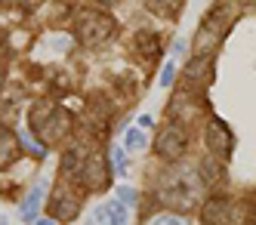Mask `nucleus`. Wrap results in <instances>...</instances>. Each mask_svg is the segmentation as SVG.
<instances>
[{"instance_id":"obj_7","label":"nucleus","mask_w":256,"mask_h":225,"mask_svg":"<svg viewBox=\"0 0 256 225\" xmlns=\"http://www.w3.org/2000/svg\"><path fill=\"white\" fill-rule=\"evenodd\" d=\"M228 219H232V204L222 194H213L200 207V225H228Z\"/></svg>"},{"instance_id":"obj_2","label":"nucleus","mask_w":256,"mask_h":225,"mask_svg":"<svg viewBox=\"0 0 256 225\" xmlns=\"http://www.w3.org/2000/svg\"><path fill=\"white\" fill-rule=\"evenodd\" d=\"M200 185H204V182H200V176H198V173H192V176H176V179H170V182H164V185H160L158 198H160L164 207L192 210L194 194H198Z\"/></svg>"},{"instance_id":"obj_12","label":"nucleus","mask_w":256,"mask_h":225,"mask_svg":"<svg viewBox=\"0 0 256 225\" xmlns=\"http://www.w3.org/2000/svg\"><path fill=\"white\" fill-rule=\"evenodd\" d=\"M136 46L142 56H148V59H154V56H160V37L154 31H139L136 34Z\"/></svg>"},{"instance_id":"obj_13","label":"nucleus","mask_w":256,"mask_h":225,"mask_svg":"<svg viewBox=\"0 0 256 225\" xmlns=\"http://www.w3.org/2000/svg\"><path fill=\"white\" fill-rule=\"evenodd\" d=\"M16 160V139L6 126H0V166H6Z\"/></svg>"},{"instance_id":"obj_11","label":"nucleus","mask_w":256,"mask_h":225,"mask_svg":"<svg viewBox=\"0 0 256 225\" xmlns=\"http://www.w3.org/2000/svg\"><path fill=\"white\" fill-rule=\"evenodd\" d=\"M198 176H200V182H204V185H216L219 176H222V164H219V158L213 154V158L200 160L198 164Z\"/></svg>"},{"instance_id":"obj_4","label":"nucleus","mask_w":256,"mask_h":225,"mask_svg":"<svg viewBox=\"0 0 256 225\" xmlns=\"http://www.w3.org/2000/svg\"><path fill=\"white\" fill-rule=\"evenodd\" d=\"M50 210H52V219H74L80 213V200L74 198V192L68 188L65 182H59L52 188V198H50Z\"/></svg>"},{"instance_id":"obj_21","label":"nucleus","mask_w":256,"mask_h":225,"mask_svg":"<svg viewBox=\"0 0 256 225\" xmlns=\"http://www.w3.org/2000/svg\"><path fill=\"white\" fill-rule=\"evenodd\" d=\"M16 4H19L22 10H34V6H40L44 0H16Z\"/></svg>"},{"instance_id":"obj_24","label":"nucleus","mask_w":256,"mask_h":225,"mask_svg":"<svg viewBox=\"0 0 256 225\" xmlns=\"http://www.w3.org/2000/svg\"><path fill=\"white\" fill-rule=\"evenodd\" d=\"M182 50H186V44H182V40H176V44H173V52H176V56H182Z\"/></svg>"},{"instance_id":"obj_5","label":"nucleus","mask_w":256,"mask_h":225,"mask_svg":"<svg viewBox=\"0 0 256 225\" xmlns=\"http://www.w3.org/2000/svg\"><path fill=\"white\" fill-rule=\"evenodd\" d=\"M80 182L86 188H105L108 185V166L102 154H86L84 166H80Z\"/></svg>"},{"instance_id":"obj_20","label":"nucleus","mask_w":256,"mask_h":225,"mask_svg":"<svg viewBox=\"0 0 256 225\" xmlns=\"http://www.w3.org/2000/svg\"><path fill=\"white\" fill-rule=\"evenodd\" d=\"M118 200H124L126 207H130V204H136V192L126 188V185H120V188H118Z\"/></svg>"},{"instance_id":"obj_23","label":"nucleus","mask_w":256,"mask_h":225,"mask_svg":"<svg viewBox=\"0 0 256 225\" xmlns=\"http://www.w3.org/2000/svg\"><path fill=\"white\" fill-rule=\"evenodd\" d=\"M34 225H59V219H38Z\"/></svg>"},{"instance_id":"obj_3","label":"nucleus","mask_w":256,"mask_h":225,"mask_svg":"<svg viewBox=\"0 0 256 225\" xmlns=\"http://www.w3.org/2000/svg\"><path fill=\"white\" fill-rule=\"evenodd\" d=\"M186 152H188L186 126H182L179 120H170L154 139V154L160 160H179V158H186Z\"/></svg>"},{"instance_id":"obj_16","label":"nucleus","mask_w":256,"mask_h":225,"mask_svg":"<svg viewBox=\"0 0 256 225\" xmlns=\"http://www.w3.org/2000/svg\"><path fill=\"white\" fill-rule=\"evenodd\" d=\"M108 207V225H126V204L124 200H112Z\"/></svg>"},{"instance_id":"obj_18","label":"nucleus","mask_w":256,"mask_h":225,"mask_svg":"<svg viewBox=\"0 0 256 225\" xmlns=\"http://www.w3.org/2000/svg\"><path fill=\"white\" fill-rule=\"evenodd\" d=\"M112 160H114V170H118V173H126V154H124V145H114V148H112Z\"/></svg>"},{"instance_id":"obj_10","label":"nucleus","mask_w":256,"mask_h":225,"mask_svg":"<svg viewBox=\"0 0 256 225\" xmlns=\"http://www.w3.org/2000/svg\"><path fill=\"white\" fill-rule=\"evenodd\" d=\"M44 192H46V185H44V182H38V185H34V188L28 192V198L22 200L19 216H22L25 222H38V210H40V198H44Z\"/></svg>"},{"instance_id":"obj_17","label":"nucleus","mask_w":256,"mask_h":225,"mask_svg":"<svg viewBox=\"0 0 256 225\" xmlns=\"http://www.w3.org/2000/svg\"><path fill=\"white\" fill-rule=\"evenodd\" d=\"M148 225H188V219L179 216V213H158Z\"/></svg>"},{"instance_id":"obj_8","label":"nucleus","mask_w":256,"mask_h":225,"mask_svg":"<svg viewBox=\"0 0 256 225\" xmlns=\"http://www.w3.org/2000/svg\"><path fill=\"white\" fill-rule=\"evenodd\" d=\"M207 148L213 154H228L232 152V133H228V126L219 120V118H210V124H207Z\"/></svg>"},{"instance_id":"obj_22","label":"nucleus","mask_w":256,"mask_h":225,"mask_svg":"<svg viewBox=\"0 0 256 225\" xmlns=\"http://www.w3.org/2000/svg\"><path fill=\"white\" fill-rule=\"evenodd\" d=\"M152 124H154L152 114H142V118H139V126H152Z\"/></svg>"},{"instance_id":"obj_19","label":"nucleus","mask_w":256,"mask_h":225,"mask_svg":"<svg viewBox=\"0 0 256 225\" xmlns=\"http://www.w3.org/2000/svg\"><path fill=\"white\" fill-rule=\"evenodd\" d=\"M173 80H176V65L167 62V65H164V71H160V86H173Z\"/></svg>"},{"instance_id":"obj_14","label":"nucleus","mask_w":256,"mask_h":225,"mask_svg":"<svg viewBox=\"0 0 256 225\" xmlns=\"http://www.w3.org/2000/svg\"><path fill=\"white\" fill-rule=\"evenodd\" d=\"M145 145H148V133H142V126L126 130V136H124V148H126V152H142Z\"/></svg>"},{"instance_id":"obj_9","label":"nucleus","mask_w":256,"mask_h":225,"mask_svg":"<svg viewBox=\"0 0 256 225\" xmlns=\"http://www.w3.org/2000/svg\"><path fill=\"white\" fill-rule=\"evenodd\" d=\"M186 78L210 84L213 80V59H210V56H194V59L188 62V68H186Z\"/></svg>"},{"instance_id":"obj_15","label":"nucleus","mask_w":256,"mask_h":225,"mask_svg":"<svg viewBox=\"0 0 256 225\" xmlns=\"http://www.w3.org/2000/svg\"><path fill=\"white\" fill-rule=\"evenodd\" d=\"M84 160H86V158H80V148H68V152H65V160H62V173L68 176L71 170H74V173L80 176V166H84Z\"/></svg>"},{"instance_id":"obj_25","label":"nucleus","mask_w":256,"mask_h":225,"mask_svg":"<svg viewBox=\"0 0 256 225\" xmlns=\"http://www.w3.org/2000/svg\"><path fill=\"white\" fill-rule=\"evenodd\" d=\"M0 225H10V222H6V219H0Z\"/></svg>"},{"instance_id":"obj_1","label":"nucleus","mask_w":256,"mask_h":225,"mask_svg":"<svg viewBox=\"0 0 256 225\" xmlns=\"http://www.w3.org/2000/svg\"><path fill=\"white\" fill-rule=\"evenodd\" d=\"M114 34V18L102 12V10H80L74 16V37L86 46L105 44L108 37Z\"/></svg>"},{"instance_id":"obj_6","label":"nucleus","mask_w":256,"mask_h":225,"mask_svg":"<svg viewBox=\"0 0 256 225\" xmlns=\"http://www.w3.org/2000/svg\"><path fill=\"white\" fill-rule=\"evenodd\" d=\"M222 31H226V22H222V16H219V10H216V12H210L204 18V25H200L198 37H194V46L198 50H213L219 40H222Z\"/></svg>"}]
</instances>
